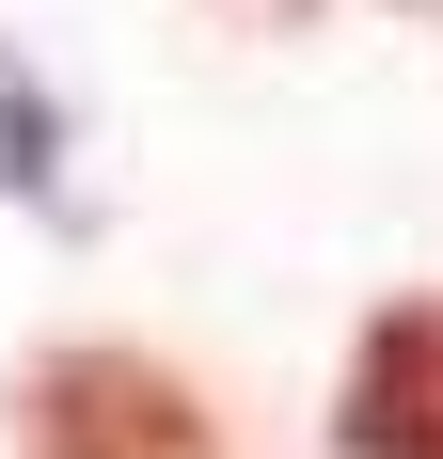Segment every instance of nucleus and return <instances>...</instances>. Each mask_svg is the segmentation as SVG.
I'll use <instances>...</instances> for the list:
<instances>
[{
    "mask_svg": "<svg viewBox=\"0 0 443 459\" xmlns=\"http://www.w3.org/2000/svg\"><path fill=\"white\" fill-rule=\"evenodd\" d=\"M333 459H443V301H380L333 396Z\"/></svg>",
    "mask_w": 443,
    "mask_h": 459,
    "instance_id": "2",
    "label": "nucleus"
},
{
    "mask_svg": "<svg viewBox=\"0 0 443 459\" xmlns=\"http://www.w3.org/2000/svg\"><path fill=\"white\" fill-rule=\"evenodd\" d=\"M16 428H32V459H222L190 380L143 365V349H48L16 380Z\"/></svg>",
    "mask_w": 443,
    "mask_h": 459,
    "instance_id": "1",
    "label": "nucleus"
}]
</instances>
